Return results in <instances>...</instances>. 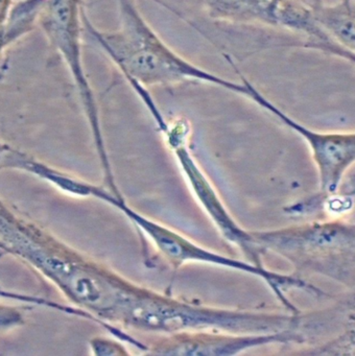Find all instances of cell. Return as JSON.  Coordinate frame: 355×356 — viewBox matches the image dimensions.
Returning a JSON list of instances; mask_svg holds the SVG:
<instances>
[{
    "instance_id": "6da1fadb",
    "label": "cell",
    "mask_w": 355,
    "mask_h": 356,
    "mask_svg": "<svg viewBox=\"0 0 355 356\" xmlns=\"http://www.w3.org/2000/svg\"><path fill=\"white\" fill-rule=\"evenodd\" d=\"M119 29L102 32L94 28L84 10L83 34L110 58L129 85L171 86L186 81L209 83L248 97L250 91L242 84L223 80L188 62L169 49L146 24L134 0H118Z\"/></svg>"
},
{
    "instance_id": "7a4b0ae2",
    "label": "cell",
    "mask_w": 355,
    "mask_h": 356,
    "mask_svg": "<svg viewBox=\"0 0 355 356\" xmlns=\"http://www.w3.org/2000/svg\"><path fill=\"white\" fill-rule=\"evenodd\" d=\"M84 10L83 0H44L38 26L66 65L93 133L98 155L106 159L97 106L81 61Z\"/></svg>"
},
{
    "instance_id": "3957f363",
    "label": "cell",
    "mask_w": 355,
    "mask_h": 356,
    "mask_svg": "<svg viewBox=\"0 0 355 356\" xmlns=\"http://www.w3.org/2000/svg\"><path fill=\"white\" fill-rule=\"evenodd\" d=\"M254 103L273 114L306 141L319 166L322 191H336L345 170L355 162V132L323 133L311 130L284 113L261 92L255 95Z\"/></svg>"
},
{
    "instance_id": "277c9868",
    "label": "cell",
    "mask_w": 355,
    "mask_h": 356,
    "mask_svg": "<svg viewBox=\"0 0 355 356\" xmlns=\"http://www.w3.org/2000/svg\"><path fill=\"white\" fill-rule=\"evenodd\" d=\"M299 339L292 330L263 334H235L217 331H184L168 334L152 345L148 353L161 355H234L250 348Z\"/></svg>"
},
{
    "instance_id": "5b68a950",
    "label": "cell",
    "mask_w": 355,
    "mask_h": 356,
    "mask_svg": "<svg viewBox=\"0 0 355 356\" xmlns=\"http://www.w3.org/2000/svg\"><path fill=\"white\" fill-rule=\"evenodd\" d=\"M187 139H173L168 143V145L175 151L180 165H181L184 174L187 177L188 182L191 185L196 197L200 200L207 212L210 214L213 222L219 227L223 236L242 250V252L250 258L251 261L254 262V264L260 266L258 254L251 245L250 232H244L230 218L223 204L221 203V200H219L213 191L210 183L208 182L205 175L200 172L194 158L190 155L189 151L187 149V145H186Z\"/></svg>"
},
{
    "instance_id": "8992f818",
    "label": "cell",
    "mask_w": 355,
    "mask_h": 356,
    "mask_svg": "<svg viewBox=\"0 0 355 356\" xmlns=\"http://www.w3.org/2000/svg\"><path fill=\"white\" fill-rule=\"evenodd\" d=\"M311 11L326 35L355 58V0L324 1Z\"/></svg>"
},
{
    "instance_id": "52a82bcc",
    "label": "cell",
    "mask_w": 355,
    "mask_h": 356,
    "mask_svg": "<svg viewBox=\"0 0 355 356\" xmlns=\"http://www.w3.org/2000/svg\"><path fill=\"white\" fill-rule=\"evenodd\" d=\"M44 0H19L15 3L8 22L0 26V55L38 26Z\"/></svg>"
},
{
    "instance_id": "ba28073f",
    "label": "cell",
    "mask_w": 355,
    "mask_h": 356,
    "mask_svg": "<svg viewBox=\"0 0 355 356\" xmlns=\"http://www.w3.org/2000/svg\"><path fill=\"white\" fill-rule=\"evenodd\" d=\"M0 289V297L8 296ZM25 322V308L15 307L12 305L0 303V333L12 330L17 327L22 326Z\"/></svg>"
},
{
    "instance_id": "9c48e42d",
    "label": "cell",
    "mask_w": 355,
    "mask_h": 356,
    "mask_svg": "<svg viewBox=\"0 0 355 356\" xmlns=\"http://www.w3.org/2000/svg\"><path fill=\"white\" fill-rule=\"evenodd\" d=\"M92 351L95 355H115V354H127V351L123 349V346L114 341H108L106 339H92L90 341Z\"/></svg>"
},
{
    "instance_id": "30bf717a",
    "label": "cell",
    "mask_w": 355,
    "mask_h": 356,
    "mask_svg": "<svg viewBox=\"0 0 355 356\" xmlns=\"http://www.w3.org/2000/svg\"><path fill=\"white\" fill-rule=\"evenodd\" d=\"M14 5V0H0V26L8 22Z\"/></svg>"
},
{
    "instance_id": "8fae6325",
    "label": "cell",
    "mask_w": 355,
    "mask_h": 356,
    "mask_svg": "<svg viewBox=\"0 0 355 356\" xmlns=\"http://www.w3.org/2000/svg\"><path fill=\"white\" fill-rule=\"evenodd\" d=\"M305 3H307V5L311 6V7H313V6H317L320 5V3H323V1H325V0H304Z\"/></svg>"
},
{
    "instance_id": "7c38bea8",
    "label": "cell",
    "mask_w": 355,
    "mask_h": 356,
    "mask_svg": "<svg viewBox=\"0 0 355 356\" xmlns=\"http://www.w3.org/2000/svg\"><path fill=\"white\" fill-rule=\"evenodd\" d=\"M3 255V252H2V250L0 249V256Z\"/></svg>"
},
{
    "instance_id": "4fadbf2b",
    "label": "cell",
    "mask_w": 355,
    "mask_h": 356,
    "mask_svg": "<svg viewBox=\"0 0 355 356\" xmlns=\"http://www.w3.org/2000/svg\"><path fill=\"white\" fill-rule=\"evenodd\" d=\"M274 1H277V0H274Z\"/></svg>"
}]
</instances>
